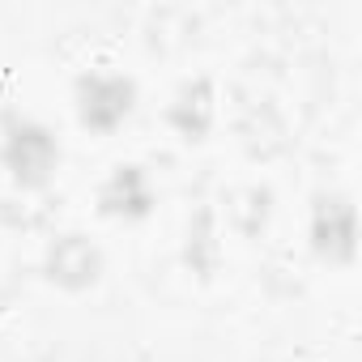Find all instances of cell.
<instances>
[{"label":"cell","mask_w":362,"mask_h":362,"mask_svg":"<svg viewBox=\"0 0 362 362\" xmlns=\"http://www.w3.org/2000/svg\"><path fill=\"white\" fill-rule=\"evenodd\" d=\"M0 158H5L9 175L18 179L22 188H39V184H47V179H52V170H56V162H60V145H56V136H52L43 124L22 119V124L9 128Z\"/></svg>","instance_id":"cell-1"},{"label":"cell","mask_w":362,"mask_h":362,"mask_svg":"<svg viewBox=\"0 0 362 362\" xmlns=\"http://www.w3.org/2000/svg\"><path fill=\"white\" fill-rule=\"evenodd\" d=\"M98 201H103V214H111V218H145L153 205L149 175L141 166H115L98 192Z\"/></svg>","instance_id":"cell-5"},{"label":"cell","mask_w":362,"mask_h":362,"mask_svg":"<svg viewBox=\"0 0 362 362\" xmlns=\"http://www.w3.org/2000/svg\"><path fill=\"white\" fill-rule=\"evenodd\" d=\"M209 119H214L209 81H188L184 90L175 94V103H170V124L184 132L188 141H201V136L209 132Z\"/></svg>","instance_id":"cell-6"},{"label":"cell","mask_w":362,"mask_h":362,"mask_svg":"<svg viewBox=\"0 0 362 362\" xmlns=\"http://www.w3.org/2000/svg\"><path fill=\"white\" fill-rule=\"evenodd\" d=\"M311 239L320 256L349 260L354 256V205L345 197H320L311 214Z\"/></svg>","instance_id":"cell-3"},{"label":"cell","mask_w":362,"mask_h":362,"mask_svg":"<svg viewBox=\"0 0 362 362\" xmlns=\"http://www.w3.org/2000/svg\"><path fill=\"white\" fill-rule=\"evenodd\" d=\"M98 269H103V256H98V247H94L86 235H60V239L52 243V252H47V273H52V281H60V286H69V290L90 286V281L98 277Z\"/></svg>","instance_id":"cell-4"},{"label":"cell","mask_w":362,"mask_h":362,"mask_svg":"<svg viewBox=\"0 0 362 362\" xmlns=\"http://www.w3.org/2000/svg\"><path fill=\"white\" fill-rule=\"evenodd\" d=\"M201 252H209V264L218 260V243H214V214L201 209L197 214V226H188V260L201 269Z\"/></svg>","instance_id":"cell-7"},{"label":"cell","mask_w":362,"mask_h":362,"mask_svg":"<svg viewBox=\"0 0 362 362\" xmlns=\"http://www.w3.org/2000/svg\"><path fill=\"white\" fill-rule=\"evenodd\" d=\"M132 98L136 90L119 73H90L77 81V115L94 132H111L115 124H124V115L132 111Z\"/></svg>","instance_id":"cell-2"}]
</instances>
